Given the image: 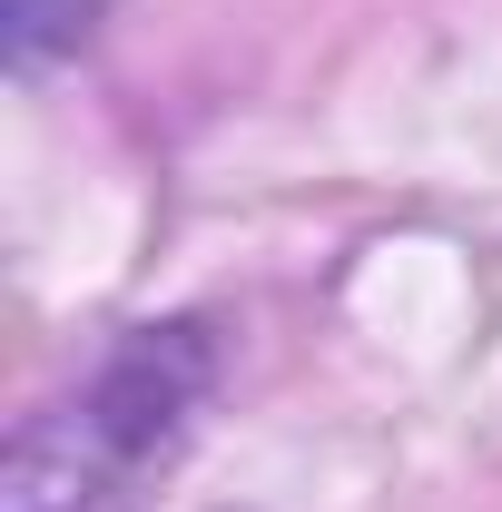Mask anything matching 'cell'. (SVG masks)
<instances>
[{
	"instance_id": "cell-1",
	"label": "cell",
	"mask_w": 502,
	"mask_h": 512,
	"mask_svg": "<svg viewBox=\"0 0 502 512\" xmlns=\"http://www.w3.org/2000/svg\"><path fill=\"white\" fill-rule=\"evenodd\" d=\"M217 345L207 325H138L128 345L99 355V375L40 404L10 434V473H0V512H99L119 503L148 463H168L188 414L207 404Z\"/></svg>"
}]
</instances>
